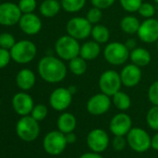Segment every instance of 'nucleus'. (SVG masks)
I'll use <instances>...</instances> for the list:
<instances>
[{
	"label": "nucleus",
	"instance_id": "nucleus-25",
	"mask_svg": "<svg viewBox=\"0 0 158 158\" xmlns=\"http://www.w3.org/2000/svg\"><path fill=\"white\" fill-rule=\"evenodd\" d=\"M91 36L94 41L99 44H105L110 39V31L109 29L102 24H95L92 27Z\"/></svg>",
	"mask_w": 158,
	"mask_h": 158
},
{
	"label": "nucleus",
	"instance_id": "nucleus-33",
	"mask_svg": "<svg viewBox=\"0 0 158 158\" xmlns=\"http://www.w3.org/2000/svg\"><path fill=\"white\" fill-rule=\"evenodd\" d=\"M31 114L36 121H42L48 115V108L44 104H37L34 106Z\"/></svg>",
	"mask_w": 158,
	"mask_h": 158
},
{
	"label": "nucleus",
	"instance_id": "nucleus-40",
	"mask_svg": "<svg viewBox=\"0 0 158 158\" xmlns=\"http://www.w3.org/2000/svg\"><path fill=\"white\" fill-rule=\"evenodd\" d=\"M79 158H103L99 152H85Z\"/></svg>",
	"mask_w": 158,
	"mask_h": 158
},
{
	"label": "nucleus",
	"instance_id": "nucleus-13",
	"mask_svg": "<svg viewBox=\"0 0 158 158\" xmlns=\"http://www.w3.org/2000/svg\"><path fill=\"white\" fill-rule=\"evenodd\" d=\"M22 16L19 6L10 2L0 5V24L6 26L14 25L20 22Z\"/></svg>",
	"mask_w": 158,
	"mask_h": 158
},
{
	"label": "nucleus",
	"instance_id": "nucleus-21",
	"mask_svg": "<svg viewBox=\"0 0 158 158\" xmlns=\"http://www.w3.org/2000/svg\"><path fill=\"white\" fill-rule=\"evenodd\" d=\"M101 53V46L96 41H87L80 47V53L79 56H81L86 60H95Z\"/></svg>",
	"mask_w": 158,
	"mask_h": 158
},
{
	"label": "nucleus",
	"instance_id": "nucleus-16",
	"mask_svg": "<svg viewBox=\"0 0 158 158\" xmlns=\"http://www.w3.org/2000/svg\"><path fill=\"white\" fill-rule=\"evenodd\" d=\"M120 77L123 86L127 88H134L138 86L141 80L142 73L140 67L130 63L123 67L120 73Z\"/></svg>",
	"mask_w": 158,
	"mask_h": 158
},
{
	"label": "nucleus",
	"instance_id": "nucleus-12",
	"mask_svg": "<svg viewBox=\"0 0 158 158\" xmlns=\"http://www.w3.org/2000/svg\"><path fill=\"white\" fill-rule=\"evenodd\" d=\"M138 37L144 43L152 44L158 40V20L150 18L140 23Z\"/></svg>",
	"mask_w": 158,
	"mask_h": 158
},
{
	"label": "nucleus",
	"instance_id": "nucleus-26",
	"mask_svg": "<svg viewBox=\"0 0 158 158\" xmlns=\"http://www.w3.org/2000/svg\"><path fill=\"white\" fill-rule=\"evenodd\" d=\"M88 69L87 60L81 56H77L71 60H69V70L71 73L76 76H80L86 73Z\"/></svg>",
	"mask_w": 158,
	"mask_h": 158
},
{
	"label": "nucleus",
	"instance_id": "nucleus-11",
	"mask_svg": "<svg viewBox=\"0 0 158 158\" xmlns=\"http://www.w3.org/2000/svg\"><path fill=\"white\" fill-rule=\"evenodd\" d=\"M109 136L105 130L102 128L92 129L87 137V144L89 148L95 152H102L109 146Z\"/></svg>",
	"mask_w": 158,
	"mask_h": 158
},
{
	"label": "nucleus",
	"instance_id": "nucleus-42",
	"mask_svg": "<svg viewBox=\"0 0 158 158\" xmlns=\"http://www.w3.org/2000/svg\"><path fill=\"white\" fill-rule=\"evenodd\" d=\"M125 45H126V47L129 49V51H131L132 49H134L135 48H137L136 46H137V42H136V40L134 39V38H129V39H127L126 42H125Z\"/></svg>",
	"mask_w": 158,
	"mask_h": 158
},
{
	"label": "nucleus",
	"instance_id": "nucleus-17",
	"mask_svg": "<svg viewBox=\"0 0 158 158\" xmlns=\"http://www.w3.org/2000/svg\"><path fill=\"white\" fill-rule=\"evenodd\" d=\"M21 29L27 35H34L40 32L42 28V22L38 16L34 13H24L20 22Z\"/></svg>",
	"mask_w": 158,
	"mask_h": 158
},
{
	"label": "nucleus",
	"instance_id": "nucleus-44",
	"mask_svg": "<svg viewBox=\"0 0 158 158\" xmlns=\"http://www.w3.org/2000/svg\"><path fill=\"white\" fill-rule=\"evenodd\" d=\"M68 89L73 95L76 92V87L75 86H70V87H68Z\"/></svg>",
	"mask_w": 158,
	"mask_h": 158
},
{
	"label": "nucleus",
	"instance_id": "nucleus-4",
	"mask_svg": "<svg viewBox=\"0 0 158 158\" xmlns=\"http://www.w3.org/2000/svg\"><path fill=\"white\" fill-rule=\"evenodd\" d=\"M11 59L18 63H28L32 61L36 55L35 45L29 40H22L15 43L10 48Z\"/></svg>",
	"mask_w": 158,
	"mask_h": 158
},
{
	"label": "nucleus",
	"instance_id": "nucleus-38",
	"mask_svg": "<svg viewBox=\"0 0 158 158\" xmlns=\"http://www.w3.org/2000/svg\"><path fill=\"white\" fill-rule=\"evenodd\" d=\"M115 2V0H91L93 7H96L101 10H106L112 7Z\"/></svg>",
	"mask_w": 158,
	"mask_h": 158
},
{
	"label": "nucleus",
	"instance_id": "nucleus-31",
	"mask_svg": "<svg viewBox=\"0 0 158 158\" xmlns=\"http://www.w3.org/2000/svg\"><path fill=\"white\" fill-rule=\"evenodd\" d=\"M86 18L92 25L98 24L102 18V10L93 7L92 9L89 10V11L87 12Z\"/></svg>",
	"mask_w": 158,
	"mask_h": 158
},
{
	"label": "nucleus",
	"instance_id": "nucleus-14",
	"mask_svg": "<svg viewBox=\"0 0 158 158\" xmlns=\"http://www.w3.org/2000/svg\"><path fill=\"white\" fill-rule=\"evenodd\" d=\"M73 94L66 88H58L52 91L49 97L50 106L59 112L66 110L72 103Z\"/></svg>",
	"mask_w": 158,
	"mask_h": 158
},
{
	"label": "nucleus",
	"instance_id": "nucleus-28",
	"mask_svg": "<svg viewBox=\"0 0 158 158\" xmlns=\"http://www.w3.org/2000/svg\"><path fill=\"white\" fill-rule=\"evenodd\" d=\"M87 0H61V8L69 13H75L80 11L86 5Z\"/></svg>",
	"mask_w": 158,
	"mask_h": 158
},
{
	"label": "nucleus",
	"instance_id": "nucleus-19",
	"mask_svg": "<svg viewBox=\"0 0 158 158\" xmlns=\"http://www.w3.org/2000/svg\"><path fill=\"white\" fill-rule=\"evenodd\" d=\"M16 83L17 86L23 90L31 89L35 83V75L31 70L23 69L17 74Z\"/></svg>",
	"mask_w": 158,
	"mask_h": 158
},
{
	"label": "nucleus",
	"instance_id": "nucleus-2",
	"mask_svg": "<svg viewBox=\"0 0 158 158\" xmlns=\"http://www.w3.org/2000/svg\"><path fill=\"white\" fill-rule=\"evenodd\" d=\"M80 47L81 46L77 39L66 35L58 38L55 44V51L60 59L63 60H71L79 56Z\"/></svg>",
	"mask_w": 158,
	"mask_h": 158
},
{
	"label": "nucleus",
	"instance_id": "nucleus-32",
	"mask_svg": "<svg viewBox=\"0 0 158 158\" xmlns=\"http://www.w3.org/2000/svg\"><path fill=\"white\" fill-rule=\"evenodd\" d=\"M138 12L141 17H143L145 19H150V18H153L156 10H155L154 6L152 5L151 3H143L142 2Z\"/></svg>",
	"mask_w": 158,
	"mask_h": 158
},
{
	"label": "nucleus",
	"instance_id": "nucleus-35",
	"mask_svg": "<svg viewBox=\"0 0 158 158\" xmlns=\"http://www.w3.org/2000/svg\"><path fill=\"white\" fill-rule=\"evenodd\" d=\"M19 8L23 13H32L36 8L35 0H20Z\"/></svg>",
	"mask_w": 158,
	"mask_h": 158
},
{
	"label": "nucleus",
	"instance_id": "nucleus-43",
	"mask_svg": "<svg viewBox=\"0 0 158 158\" xmlns=\"http://www.w3.org/2000/svg\"><path fill=\"white\" fill-rule=\"evenodd\" d=\"M151 146L152 149L158 151V132L156 134H154V136L152 138V142H151Z\"/></svg>",
	"mask_w": 158,
	"mask_h": 158
},
{
	"label": "nucleus",
	"instance_id": "nucleus-24",
	"mask_svg": "<svg viewBox=\"0 0 158 158\" xmlns=\"http://www.w3.org/2000/svg\"><path fill=\"white\" fill-rule=\"evenodd\" d=\"M139 25H140V23L138 20V18H136L135 16H132V15L125 16L120 22L121 30L125 34H127V35L137 34L139 31Z\"/></svg>",
	"mask_w": 158,
	"mask_h": 158
},
{
	"label": "nucleus",
	"instance_id": "nucleus-34",
	"mask_svg": "<svg viewBox=\"0 0 158 158\" xmlns=\"http://www.w3.org/2000/svg\"><path fill=\"white\" fill-rule=\"evenodd\" d=\"M148 99L152 105L158 106V80L152 82L148 89Z\"/></svg>",
	"mask_w": 158,
	"mask_h": 158
},
{
	"label": "nucleus",
	"instance_id": "nucleus-36",
	"mask_svg": "<svg viewBox=\"0 0 158 158\" xmlns=\"http://www.w3.org/2000/svg\"><path fill=\"white\" fill-rule=\"evenodd\" d=\"M14 45H15V39L12 35L8 33L0 35V47L1 48L6 49H10Z\"/></svg>",
	"mask_w": 158,
	"mask_h": 158
},
{
	"label": "nucleus",
	"instance_id": "nucleus-29",
	"mask_svg": "<svg viewBox=\"0 0 158 158\" xmlns=\"http://www.w3.org/2000/svg\"><path fill=\"white\" fill-rule=\"evenodd\" d=\"M146 122L149 127L158 131V106L153 105L146 114Z\"/></svg>",
	"mask_w": 158,
	"mask_h": 158
},
{
	"label": "nucleus",
	"instance_id": "nucleus-6",
	"mask_svg": "<svg viewBox=\"0 0 158 158\" xmlns=\"http://www.w3.org/2000/svg\"><path fill=\"white\" fill-rule=\"evenodd\" d=\"M122 81L120 73L114 70H107L103 72L99 78V88L101 92L113 97L121 89Z\"/></svg>",
	"mask_w": 158,
	"mask_h": 158
},
{
	"label": "nucleus",
	"instance_id": "nucleus-3",
	"mask_svg": "<svg viewBox=\"0 0 158 158\" xmlns=\"http://www.w3.org/2000/svg\"><path fill=\"white\" fill-rule=\"evenodd\" d=\"M129 53L130 51L126 45L120 42L109 43L103 50L105 60L114 66L124 64L129 59Z\"/></svg>",
	"mask_w": 158,
	"mask_h": 158
},
{
	"label": "nucleus",
	"instance_id": "nucleus-9",
	"mask_svg": "<svg viewBox=\"0 0 158 158\" xmlns=\"http://www.w3.org/2000/svg\"><path fill=\"white\" fill-rule=\"evenodd\" d=\"M67 144L65 134L60 130L50 131L46 135L43 140L44 149L50 155L60 154L65 150Z\"/></svg>",
	"mask_w": 158,
	"mask_h": 158
},
{
	"label": "nucleus",
	"instance_id": "nucleus-5",
	"mask_svg": "<svg viewBox=\"0 0 158 158\" xmlns=\"http://www.w3.org/2000/svg\"><path fill=\"white\" fill-rule=\"evenodd\" d=\"M92 24L83 17H73L70 19L66 24L67 35L79 40L87 39L91 35Z\"/></svg>",
	"mask_w": 158,
	"mask_h": 158
},
{
	"label": "nucleus",
	"instance_id": "nucleus-49",
	"mask_svg": "<svg viewBox=\"0 0 158 158\" xmlns=\"http://www.w3.org/2000/svg\"><path fill=\"white\" fill-rule=\"evenodd\" d=\"M0 104H1V101H0Z\"/></svg>",
	"mask_w": 158,
	"mask_h": 158
},
{
	"label": "nucleus",
	"instance_id": "nucleus-41",
	"mask_svg": "<svg viewBox=\"0 0 158 158\" xmlns=\"http://www.w3.org/2000/svg\"><path fill=\"white\" fill-rule=\"evenodd\" d=\"M65 138H66V141L68 144H73L76 141V135L73 133V131L65 134Z\"/></svg>",
	"mask_w": 158,
	"mask_h": 158
},
{
	"label": "nucleus",
	"instance_id": "nucleus-8",
	"mask_svg": "<svg viewBox=\"0 0 158 158\" xmlns=\"http://www.w3.org/2000/svg\"><path fill=\"white\" fill-rule=\"evenodd\" d=\"M16 131L18 136L24 141H33L39 135V125L32 115H24L17 124Z\"/></svg>",
	"mask_w": 158,
	"mask_h": 158
},
{
	"label": "nucleus",
	"instance_id": "nucleus-1",
	"mask_svg": "<svg viewBox=\"0 0 158 158\" xmlns=\"http://www.w3.org/2000/svg\"><path fill=\"white\" fill-rule=\"evenodd\" d=\"M38 73L43 80L48 83H59L66 77L67 67L61 59L46 56L38 62Z\"/></svg>",
	"mask_w": 158,
	"mask_h": 158
},
{
	"label": "nucleus",
	"instance_id": "nucleus-22",
	"mask_svg": "<svg viewBox=\"0 0 158 158\" xmlns=\"http://www.w3.org/2000/svg\"><path fill=\"white\" fill-rule=\"evenodd\" d=\"M57 126L58 129L64 134L73 132L76 127V118L71 113H63L59 116Z\"/></svg>",
	"mask_w": 158,
	"mask_h": 158
},
{
	"label": "nucleus",
	"instance_id": "nucleus-23",
	"mask_svg": "<svg viewBox=\"0 0 158 158\" xmlns=\"http://www.w3.org/2000/svg\"><path fill=\"white\" fill-rule=\"evenodd\" d=\"M61 5L58 0H44L40 5V13L46 18L55 17L60 10Z\"/></svg>",
	"mask_w": 158,
	"mask_h": 158
},
{
	"label": "nucleus",
	"instance_id": "nucleus-46",
	"mask_svg": "<svg viewBox=\"0 0 158 158\" xmlns=\"http://www.w3.org/2000/svg\"><path fill=\"white\" fill-rule=\"evenodd\" d=\"M156 47H157V50H158V40H157V46Z\"/></svg>",
	"mask_w": 158,
	"mask_h": 158
},
{
	"label": "nucleus",
	"instance_id": "nucleus-47",
	"mask_svg": "<svg viewBox=\"0 0 158 158\" xmlns=\"http://www.w3.org/2000/svg\"><path fill=\"white\" fill-rule=\"evenodd\" d=\"M157 20H158V11H157Z\"/></svg>",
	"mask_w": 158,
	"mask_h": 158
},
{
	"label": "nucleus",
	"instance_id": "nucleus-10",
	"mask_svg": "<svg viewBox=\"0 0 158 158\" xmlns=\"http://www.w3.org/2000/svg\"><path fill=\"white\" fill-rule=\"evenodd\" d=\"M112 105L110 96L101 92L90 97L87 102V111L92 115H102L107 113Z\"/></svg>",
	"mask_w": 158,
	"mask_h": 158
},
{
	"label": "nucleus",
	"instance_id": "nucleus-15",
	"mask_svg": "<svg viewBox=\"0 0 158 158\" xmlns=\"http://www.w3.org/2000/svg\"><path fill=\"white\" fill-rule=\"evenodd\" d=\"M109 128L114 136H126L132 128V120L128 114L119 113L111 119Z\"/></svg>",
	"mask_w": 158,
	"mask_h": 158
},
{
	"label": "nucleus",
	"instance_id": "nucleus-48",
	"mask_svg": "<svg viewBox=\"0 0 158 158\" xmlns=\"http://www.w3.org/2000/svg\"><path fill=\"white\" fill-rule=\"evenodd\" d=\"M58 1H61V0H58Z\"/></svg>",
	"mask_w": 158,
	"mask_h": 158
},
{
	"label": "nucleus",
	"instance_id": "nucleus-18",
	"mask_svg": "<svg viewBox=\"0 0 158 158\" xmlns=\"http://www.w3.org/2000/svg\"><path fill=\"white\" fill-rule=\"evenodd\" d=\"M12 106L15 112L21 115H28L34 108V101L30 95L24 92L17 93L12 99Z\"/></svg>",
	"mask_w": 158,
	"mask_h": 158
},
{
	"label": "nucleus",
	"instance_id": "nucleus-30",
	"mask_svg": "<svg viewBox=\"0 0 158 158\" xmlns=\"http://www.w3.org/2000/svg\"><path fill=\"white\" fill-rule=\"evenodd\" d=\"M142 4V0H120L122 9L129 13H133L139 10Z\"/></svg>",
	"mask_w": 158,
	"mask_h": 158
},
{
	"label": "nucleus",
	"instance_id": "nucleus-7",
	"mask_svg": "<svg viewBox=\"0 0 158 158\" xmlns=\"http://www.w3.org/2000/svg\"><path fill=\"white\" fill-rule=\"evenodd\" d=\"M127 136L128 146L137 152H144L152 147V138L147 131L140 127H132Z\"/></svg>",
	"mask_w": 158,
	"mask_h": 158
},
{
	"label": "nucleus",
	"instance_id": "nucleus-39",
	"mask_svg": "<svg viewBox=\"0 0 158 158\" xmlns=\"http://www.w3.org/2000/svg\"><path fill=\"white\" fill-rule=\"evenodd\" d=\"M127 142V141L124 138V136H114L113 139V147L116 151H122L125 149Z\"/></svg>",
	"mask_w": 158,
	"mask_h": 158
},
{
	"label": "nucleus",
	"instance_id": "nucleus-20",
	"mask_svg": "<svg viewBox=\"0 0 158 158\" xmlns=\"http://www.w3.org/2000/svg\"><path fill=\"white\" fill-rule=\"evenodd\" d=\"M129 59L131 60V63L139 66V67H144L147 66L151 62V54L150 52L144 48H135L132 49L129 53Z\"/></svg>",
	"mask_w": 158,
	"mask_h": 158
},
{
	"label": "nucleus",
	"instance_id": "nucleus-27",
	"mask_svg": "<svg viewBox=\"0 0 158 158\" xmlns=\"http://www.w3.org/2000/svg\"><path fill=\"white\" fill-rule=\"evenodd\" d=\"M113 103L116 109L120 111H127L131 106V99L127 93L119 90L113 96Z\"/></svg>",
	"mask_w": 158,
	"mask_h": 158
},
{
	"label": "nucleus",
	"instance_id": "nucleus-45",
	"mask_svg": "<svg viewBox=\"0 0 158 158\" xmlns=\"http://www.w3.org/2000/svg\"><path fill=\"white\" fill-rule=\"evenodd\" d=\"M152 1H153L154 3H156V4H158V0H152Z\"/></svg>",
	"mask_w": 158,
	"mask_h": 158
},
{
	"label": "nucleus",
	"instance_id": "nucleus-37",
	"mask_svg": "<svg viewBox=\"0 0 158 158\" xmlns=\"http://www.w3.org/2000/svg\"><path fill=\"white\" fill-rule=\"evenodd\" d=\"M11 59L10 52L3 48H0V69L7 66Z\"/></svg>",
	"mask_w": 158,
	"mask_h": 158
}]
</instances>
